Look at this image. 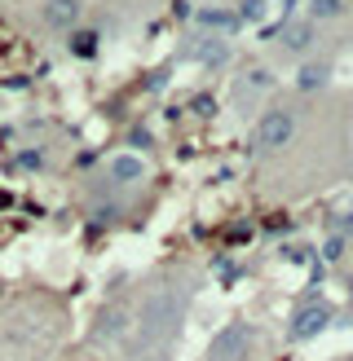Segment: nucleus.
Returning a JSON list of instances; mask_svg holds the SVG:
<instances>
[{
    "instance_id": "obj_1",
    "label": "nucleus",
    "mask_w": 353,
    "mask_h": 361,
    "mask_svg": "<svg viewBox=\"0 0 353 361\" xmlns=\"http://www.w3.org/2000/svg\"><path fill=\"white\" fill-rule=\"evenodd\" d=\"M181 317H186V291H176V282L150 286V291L141 295V304H133V335H128L133 353L137 357L141 353H159L176 335Z\"/></svg>"
},
{
    "instance_id": "obj_2",
    "label": "nucleus",
    "mask_w": 353,
    "mask_h": 361,
    "mask_svg": "<svg viewBox=\"0 0 353 361\" xmlns=\"http://www.w3.org/2000/svg\"><path fill=\"white\" fill-rule=\"evenodd\" d=\"M300 128V115L292 111V106H265L261 119H256V150L261 154H282L292 146V137Z\"/></svg>"
},
{
    "instance_id": "obj_3",
    "label": "nucleus",
    "mask_w": 353,
    "mask_h": 361,
    "mask_svg": "<svg viewBox=\"0 0 353 361\" xmlns=\"http://www.w3.org/2000/svg\"><path fill=\"white\" fill-rule=\"evenodd\" d=\"M128 335H133V300H124V295L106 300L93 322V344L115 348V344H128Z\"/></svg>"
},
{
    "instance_id": "obj_4",
    "label": "nucleus",
    "mask_w": 353,
    "mask_h": 361,
    "mask_svg": "<svg viewBox=\"0 0 353 361\" xmlns=\"http://www.w3.org/2000/svg\"><path fill=\"white\" fill-rule=\"evenodd\" d=\"M256 344V326L252 322H225V326L212 335V344L203 353V361H247Z\"/></svg>"
},
{
    "instance_id": "obj_5",
    "label": "nucleus",
    "mask_w": 353,
    "mask_h": 361,
    "mask_svg": "<svg viewBox=\"0 0 353 361\" xmlns=\"http://www.w3.org/2000/svg\"><path fill=\"white\" fill-rule=\"evenodd\" d=\"M331 317H335V309L327 300H305L292 313V322H287V339H292V344H309V339H318L331 326Z\"/></svg>"
},
{
    "instance_id": "obj_6",
    "label": "nucleus",
    "mask_w": 353,
    "mask_h": 361,
    "mask_svg": "<svg viewBox=\"0 0 353 361\" xmlns=\"http://www.w3.org/2000/svg\"><path fill=\"white\" fill-rule=\"evenodd\" d=\"M146 176H150V164H146V154H137V150H115L106 159V180H111L115 190H133Z\"/></svg>"
},
{
    "instance_id": "obj_7",
    "label": "nucleus",
    "mask_w": 353,
    "mask_h": 361,
    "mask_svg": "<svg viewBox=\"0 0 353 361\" xmlns=\"http://www.w3.org/2000/svg\"><path fill=\"white\" fill-rule=\"evenodd\" d=\"M80 13H84L80 0H40V23H44V31L71 35V31L80 27Z\"/></svg>"
},
{
    "instance_id": "obj_8",
    "label": "nucleus",
    "mask_w": 353,
    "mask_h": 361,
    "mask_svg": "<svg viewBox=\"0 0 353 361\" xmlns=\"http://www.w3.org/2000/svg\"><path fill=\"white\" fill-rule=\"evenodd\" d=\"M313 35H318V23H309V18L300 13V18H292V23L278 27V44L287 49V53H309L313 49Z\"/></svg>"
},
{
    "instance_id": "obj_9",
    "label": "nucleus",
    "mask_w": 353,
    "mask_h": 361,
    "mask_svg": "<svg viewBox=\"0 0 353 361\" xmlns=\"http://www.w3.org/2000/svg\"><path fill=\"white\" fill-rule=\"evenodd\" d=\"M265 93H274V71H270V66L243 71V80H239V106H252V102L265 97Z\"/></svg>"
},
{
    "instance_id": "obj_10",
    "label": "nucleus",
    "mask_w": 353,
    "mask_h": 361,
    "mask_svg": "<svg viewBox=\"0 0 353 361\" xmlns=\"http://www.w3.org/2000/svg\"><path fill=\"white\" fill-rule=\"evenodd\" d=\"M349 9V0H305V18L309 23H331Z\"/></svg>"
},
{
    "instance_id": "obj_11",
    "label": "nucleus",
    "mask_w": 353,
    "mask_h": 361,
    "mask_svg": "<svg viewBox=\"0 0 353 361\" xmlns=\"http://www.w3.org/2000/svg\"><path fill=\"white\" fill-rule=\"evenodd\" d=\"M71 49H76L80 58H93V49H97V35H93V31H80V27H76V31H71Z\"/></svg>"
},
{
    "instance_id": "obj_12",
    "label": "nucleus",
    "mask_w": 353,
    "mask_h": 361,
    "mask_svg": "<svg viewBox=\"0 0 353 361\" xmlns=\"http://www.w3.org/2000/svg\"><path fill=\"white\" fill-rule=\"evenodd\" d=\"M335 233H340L345 243H353V212H345V216H340V225H335Z\"/></svg>"
},
{
    "instance_id": "obj_13",
    "label": "nucleus",
    "mask_w": 353,
    "mask_h": 361,
    "mask_svg": "<svg viewBox=\"0 0 353 361\" xmlns=\"http://www.w3.org/2000/svg\"><path fill=\"white\" fill-rule=\"evenodd\" d=\"M23 154H27V159H23L27 168H44V150H23Z\"/></svg>"
},
{
    "instance_id": "obj_14",
    "label": "nucleus",
    "mask_w": 353,
    "mask_h": 361,
    "mask_svg": "<svg viewBox=\"0 0 353 361\" xmlns=\"http://www.w3.org/2000/svg\"><path fill=\"white\" fill-rule=\"evenodd\" d=\"M133 361H172V357H168V348H159V353H141V357H133Z\"/></svg>"
},
{
    "instance_id": "obj_15",
    "label": "nucleus",
    "mask_w": 353,
    "mask_h": 361,
    "mask_svg": "<svg viewBox=\"0 0 353 361\" xmlns=\"http://www.w3.org/2000/svg\"><path fill=\"white\" fill-rule=\"evenodd\" d=\"M345 291H349V295H353V264H349V269H345Z\"/></svg>"
},
{
    "instance_id": "obj_16",
    "label": "nucleus",
    "mask_w": 353,
    "mask_h": 361,
    "mask_svg": "<svg viewBox=\"0 0 353 361\" xmlns=\"http://www.w3.org/2000/svg\"><path fill=\"white\" fill-rule=\"evenodd\" d=\"M340 361H353V357H340Z\"/></svg>"
}]
</instances>
